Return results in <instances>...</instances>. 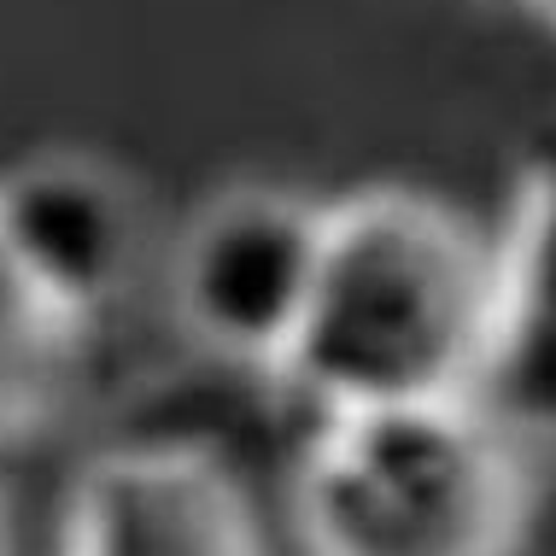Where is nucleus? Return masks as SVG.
<instances>
[{
    "label": "nucleus",
    "mask_w": 556,
    "mask_h": 556,
    "mask_svg": "<svg viewBox=\"0 0 556 556\" xmlns=\"http://www.w3.org/2000/svg\"><path fill=\"white\" fill-rule=\"evenodd\" d=\"M498 252L410 188L328 205L317 293L281 375L323 416L475 399L492 345Z\"/></svg>",
    "instance_id": "f257e3e1"
},
{
    "label": "nucleus",
    "mask_w": 556,
    "mask_h": 556,
    "mask_svg": "<svg viewBox=\"0 0 556 556\" xmlns=\"http://www.w3.org/2000/svg\"><path fill=\"white\" fill-rule=\"evenodd\" d=\"M480 399L323 416L293 469L305 556H516L533 480Z\"/></svg>",
    "instance_id": "f03ea898"
},
{
    "label": "nucleus",
    "mask_w": 556,
    "mask_h": 556,
    "mask_svg": "<svg viewBox=\"0 0 556 556\" xmlns=\"http://www.w3.org/2000/svg\"><path fill=\"white\" fill-rule=\"evenodd\" d=\"M328 205L281 188L212 200L176 252V311L188 334L235 364L281 369L317 293Z\"/></svg>",
    "instance_id": "7ed1b4c3"
},
{
    "label": "nucleus",
    "mask_w": 556,
    "mask_h": 556,
    "mask_svg": "<svg viewBox=\"0 0 556 556\" xmlns=\"http://www.w3.org/2000/svg\"><path fill=\"white\" fill-rule=\"evenodd\" d=\"M59 556H264L240 480L200 445H117L77 475Z\"/></svg>",
    "instance_id": "20e7f679"
},
{
    "label": "nucleus",
    "mask_w": 556,
    "mask_h": 556,
    "mask_svg": "<svg viewBox=\"0 0 556 556\" xmlns=\"http://www.w3.org/2000/svg\"><path fill=\"white\" fill-rule=\"evenodd\" d=\"M492 345L475 399L521 445L556 451V129L533 141L498 247Z\"/></svg>",
    "instance_id": "39448f33"
},
{
    "label": "nucleus",
    "mask_w": 556,
    "mask_h": 556,
    "mask_svg": "<svg viewBox=\"0 0 556 556\" xmlns=\"http://www.w3.org/2000/svg\"><path fill=\"white\" fill-rule=\"evenodd\" d=\"M0 240L71 323H94L135 269V205L100 164L41 159L0 182Z\"/></svg>",
    "instance_id": "423d86ee"
},
{
    "label": "nucleus",
    "mask_w": 556,
    "mask_h": 556,
    "mask_svg": "<svg viewBox=\"0 0 556 556\" xmlns=\"http://www.w3.org/2000/svg\"><path fill=\"white\" fill-rule=\"evenodd\" d=\"M83 323H71L0 240V440L36 428L65 393Z\"/></svg>",
    "instance_id": "0eeeda50"
},
{
    "label": "nucleus",
    "mask_w": 556,
    "mask_h": 556,
    "mask_svg": "<svg viewBox=\"0 0 556 556\" xmlns=\"http://www.w3.org/2000/svg\"><path fill=\"white\" fill-rule=\"evenodd\" d=\"M528 7H533V12H539V18H545L551 29H556V0H528Z\"/></svg>",
    "instance_id": "6e6552de"
},
{
    "label": "nucleus",
    "mask_w": 556,
    "mask_h": 556,
    "mask_svg": "<svg viewBox=\"0 0 556 556\" xmlns=\"http://www.w3.org/2000/svg\"><path fill=\"white\" fill-rule=\"evenodd\" d=\"M0 556H7V504H0Z\"/></svg>",
    "instance_id": "1a4fd4ad"
}]
</instances>
